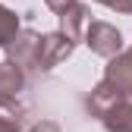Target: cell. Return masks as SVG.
Wrapping results in <instances>:
<instances>
[{"instance_id":"obj_1","label":"cell","mask_w":132,"mask_h":132,"mask_svg":"<svg viewBox=\"0 0 132 132\" xmlns=\"http://www.w3.org/2000/svg\"><path fill=\"white\" fill-rule=\"evenodd\" d=\"M88 110L107 132H132V97L120 91L113 82L101 79L88 94Z\"/></svg>"},{"instance_id":"obj_2","label":"cell","mask_w":132,"mask_h":132,"mask_svg":"<svg viewBox=\"0 0 132 132\" xmlns=\"http://www.w3.org/2000/svg\"><path fill=\"white\" fill-rule=\"evenodd\" d=\"M76 51V41L66 31H47L38 35V47H35V76H44L57 69V66Z\"/></svg>"},{"instance_id":"obj_3","label":"cell","mask_w":132,"mask_h":132,"mask_svg":"<svg viewBox=\"0 0 132 132\" xmlns=\"http://www.w3.org/2000/svg\"><path fill=\"white\" fill-rule=\"evenodd\" d=\"M82 41H85L91 51L97 57H117L123 51V35H120V28L117 25H110V22H101V19H88L85 28H82Z\"/></svg>"},{"instance_id":"obj_4","label":"cell","mask_w":132,"mask_h":132,"mask_svg":"<svg viewBox=\"0 0 132 132\" xmlns=\"http://www.w3.org/2000/svg\"><path fill=\"white\" fill-rule=\"evenodd\" d=\"M35 47H38V31L19 28L6 44V60H13L25 76H35Z\"/></svg>"},{"instance_id":"obj_5","label":"cell","mask_w":132,"mask_h":132,"mask_svg":"<svg viewBox=\"0 0 132 132\" xmlns=\"http://www.w3.org/2000/svg\"><path fill=\"white\" fill-rule=\"evenodd\" d=\"M104 79L113 82L120 91H126L132 97V51H120L117 57H110L107 69H104Z\"/></svg>"},{"instance_id":"obj_6","label":"cell","mask_w":132,"mask_h":132,"mask_svg":"<svg viewBox=\"0 0 132 132\" xmlns=\"http://www.w3.org/2000/svg\"><path fill=\"white\" fill-rule=\"evenodd\" d=\"M25 72L16 66L13 60L0 63V101H10V97H19V91L25 88Z\"/></svg>"},{"instance_id":"obj_7","label":"cell","mask_w":132,"mask_h":132,"mask_svg":"<svg viewBox=\"0 0 132 132\" xmlns=\"http://www.w3.org/2000/svg\"><path fill=\"white\" fill-rule=\"evenodd\" d=\"M57 19H60V31H66L72 41H82V28H85V22L91 19V13H88L85 3H79V0H76V3L66 10V13H60Z\"/></svg>"},{"instance_id":"obj_8","label":"cell","mask_w":132,"mask_h":132,"mask_svg":"<svg viewBox=\"0 0 132 132\" xmlns=\"http://www.w3.org/2000/svg\"><path fill=\"white\" fill-rule=\"evenodd\" d=\"M25 129V107L19 97L0 101V132H22Z\"/></svg>"},{"instance_id":"obj_9","label":"cell","mask_w":132,"mask_h":132,"mask_svg":"<svg viewBox=\"0 0 132 132\" xmlns=\"http://www.w3.org/2000/svg\"><path fill=\"white\" fill-rule=\"evenodd\" d=\"M16 31H19V16L0 3V47H6V44L13 41Z\"/></svg>"},{"instance_id":"obj_10","label":"cell","mask_w":132,"mask_h":132,"mask_svg":"<svg viewBox=\"0 0 132 132\" xmlns=\"http://www.w3.org/2000/svg\"><path fill=\"white\" fill-rule=\"evenodd\" d=\"M97 3H104L107 10L123 13V16H129V13H132V0H97Z\"/></svg>"},{"instance_id":"obj_11","label":"cell","mask_w":132,"mask_h":132,"mask_svg":"<svg viewBox=\"0 0 132 132\" xmlns=\"http://www.w3.org/2000/svg\"><path fill=\"white\" fill-rule=\"evenodd\" d=\"M44 3L51 6V10H54L57 16H60V13H66V10H69V6L76 3V0H44Z\"/></svg>"},{"instance_id":"obj_12","label":"cell","mask_w":132,"mask_h":132,"mask_svg":"<svg viewBox=\"0 0 132 132\" xmlns=\"http://www.w3.org/2000/svg\"><path fill=\"white\" fill-rule=\"evenodd\" d=\"M28 132H60V126L57 123H51V120H41V123H35Z\"/></svg>"},{"instance_id":"obj_13","label":"cell","mask_w":132,"mask_h":132,"mask_svg":"<svg viewBox=\"0 0 132 132\" xmlns=\"http://www.w3.org/2000/svg\"><path fill=\"white\" fill-rule=\"evenodd\" d=\"M129 51H132V47H129Z\"/></svg>"}]
</instances>
